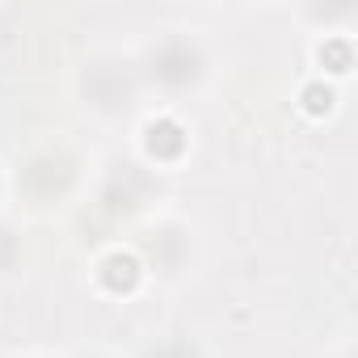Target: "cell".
Returning <instances> with one entry per match:
<instances>
[{
	"mask_svg": "<svg viewBox=\"0 0 358 358\" xmlns=\"http://www.w3.org/2000/svg\"><path fill=\"white\" fill-rule=\"evenodd\" d=\"M303 106H308V114H324L333 106V93L320 89V85H312V89H303Z\"/></svg>",
	"mask_w": 358,
	"mask_h": 358,
	"instance_id": "3",
	"label": "cell"
},
{
	"mask_svg": "<svg viewBox=\"0 0 358 358\" xmlns=\"http://www.w3.org/2000/svg\"><path fill=\"white\" fill-rule=\"evenodd\" d=\"M320 59H333V72H345V68H350V47H345V43H329V47L320 51Z\"/></svg>",
	"mask_w": 358,
	"mask_h": 358,
	"instance_id": "4",
	"label": "cell"
},
{
	"mask_svg": "<svg viewBox=\"0 0 358 358\" xmlns=\"http://www.w3.org/2000/svg\"><path fill=\"white\" fill-rule=\"evenodd\" d=\"M135 278H139V270H135L131 257H110V262H106V282H110L114 291H118V287H131Z\"/></svg>",
	"mask_w": 358,
	"mask_h": 358,
	"instance_id": "1",
	"label": "cell"
},
{
	"mask_svg": "<svg viewBox=\"0 0 358 358\" xmlns=\"http://www.w3.org/2000/svg\"><path fill=\"white\" fill-rule=\"evenodd\" d=\"M148 143H152V152H156V148H164V152H177V148H182V131H177L173 122H156Z\"/></svg>",
	"mask_w": 358,
	"mask_h": 358,
	"instance_id": "2",
	"label": "cell"
}]
</instances>
